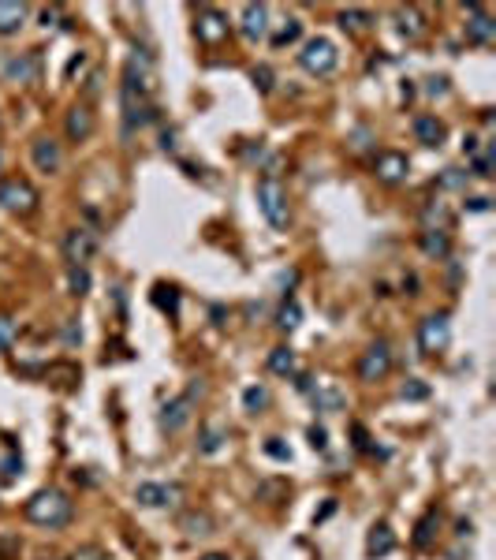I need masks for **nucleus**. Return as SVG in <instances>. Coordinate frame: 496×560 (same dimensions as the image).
Listing matches in <instances>:
<instances>
[{"label":"nucleus","instance_id":"37","mask_svg":"<svg viewBox=\"0 0 496 560\" xmlns=\"http://www.w3.org/2000/svg\"><path fill=\"white\" fill-rule=\"evenodd\" d=\"M16 336H19L16 321H11V318H0V351H11V344H16Z\"/></svg>","mask_w":496,"mask_h":560},{"label":"nucleus","instance_id":"42","mask_svg":"<svg viewBox=\"0 0 496 560\" xmlns=\"http://www.w3.org/2000/svg\"><path fill=\"white\" fill-rule=\"evenodd\" d=\"M310 445L317 448V452H325V448H329V434H325L321 426H310Z\"/></svg>","mask_w":496,"mask_h":560},{"label":"nucleus","instance_id":"28","mask_svg":"<svg viewBox=\"0 0 496 560\" xmlns=\"http://www.w3.org/2000/svg\"><path fill=\"white\" fill-rule=\"evenodd\" d=\"M433 530H437V512H425L422 519H418V527H414V545H418V549H429Z\"/></svg>","mask_w":496,"mask_h":560},{"label":"nucleus","instance_id":"30","mask_svg":"<svg viewBox=\"0 0 496 560\" xmlns=\"http://www.w3.org/2000/svg\"><path fill=\"white\" fill-rule=\"evenodd\" d=\"M298 34H303V23L298 19H287L284 27L272 34V49H284V45H291V42H298Z\"/></svg>","mask_w":496,"mask_h":560},{"label":"nucleus","instance_id":"47","mask_svg":"<svg viewBox=\"0 0 496 560\" xmlns=\"http://www.w3.org/2000/svg\"><path fill=\"white\" fill-rule=\"evenodd\" d=\"M463 153H478V138H474V135L463 138Z\"/></svg>","mask_w":496,"mask_h":560},{"label":"nucleus","instance_id":"38","mask_svg":"<svg viewBox=\"0 0 496 560\" xmlns=\"http://www.w3.org/2000/svg\"><path fill=\"white\" fill-rule=\"evenodd\" d=\"M250 79H254V86L261 90V94H269V90H272V68H265V64H261V68L250 71Z\"/></svg>","mask_w":496,"mask_h":560},{"label":"nucleus","instance_id":"26","mask_svg":"<svg viewBox=\"0 0 496 560\" xmlns=\"http://www.w3.org/2000/svg\"><path fill=\"white\" fill-rule=\"evenodd\" d=\"M243 407L250 411V415L265 411V407H269V388H265V385H250V388H243Z\"/></svg>","mask_w":496,"mask_h":560},{"label":"nucleus","instance_id":"31","mask_svg":"<svg viewBox=\"0 0 496 560\" xmlns=\"http://www.w3.org/2000/svg\"><path fill=\"white\" fill-rule=\"evenodd\" d=\"M153 303L161 306V310H168V314L176 318V310H179V295H176V288H164V284H157V288H153Z\"/></svg>","mask_w":496,"mask_h":560},{"label":"nucleus","instance_id":"33","mask_svg":"<svg viewBox=\"0 0 496 560\" xmlns=\"http://www.w3.org/2000/svg\"><path fill=\"white\" fill-rule=\"evenodd\" d=\"M422 217H425V228H444V225H448V205H444V202H429Z\"/></svg>","mask_w":496,"mask_h":560},{"label":"nucleus","instance_id":"39","mask_svg":"<svg viewBox=\"0 0 496 560\" xmlns=\"http://www.w3.org/2000/svg\"><path fill=\"white\" fill-rule=\"evenodd\" d=\"M19 471H23V460H19V455H4V460H0V475H4V478H16Z\"/></svg>","mask_w":496,"mask_h":560},{"label":"nucleus","instance_id":"6","mask_svg":"<svg viewBox=\"0 0 496 560\" xmlns=\"http://www.w3.org/2000/svg\"><path fill=\"white\" fill-rule=\"evenodd\" d=\"M452 340V325L444 314H429L422 325H418V347L425 351V355H433V351H444Z\"/></svg>","mask_w":496,"mask_h":560},{"label":"nucleus","instance_id":"2","mask_svg":"<svg viewBox=\"0 0 496 560\" xmlns=\"http://www.w3.org/2000/svg\"><path fill=\"white\" fill-rule=\"evenodd\" d=\"M258 210L265 213V220L277 232H284L287 228V220H291V213H287V191H284V184L280 179H272V176H265L258 184Z\"/></svg>","mask_w":496,"mask_h":560},{"label":"nucleus","instance_id":"40","mask_svg":"<svg viewBox=\"0 0 496 560\" xmlns=\"http://www.w3.org/2000/svg\"><path fill=\"white\" fill-rule=\"evenodd\" d=\"M489 168H492V153H485V157H478V161H474V168H470V172H466V176H478V179H489V176H492V172H489Z\"/></svg>","mask_w":496,"mask_h":560},{"label":"nucleus","instance_id":"50","mask_svg":"<svg viewBox=\"0 0 496 560\" xmlns=\"http://www.w3.org/2000/svg\"><path fill=\"white\" fill-rule=\"evenodd\" d=\"M83 60H86V56H83V53H78V56H75V60H71V64H68V75H75V71H78V68H83Z\"/></svg>","mask_w":496,"mask_h":560},{"label":"nucleus","instance_id":"20","mask_svg":"<svg viewBox=\"0 0 496 560\" xmlns=\"http://www.w3.org/2000/svg\"><path fill=\"white\" fill-rule=\"evenodd\" d=\"M392 549H396V534H392L388 523H377L370 530V538H365V553L370 556H388Z\"/></svg>","mask_w":496,"mask_h":560},{"label":"nucleus","instance_id":"12","mask_svg":"<svg viewBox=\"0 0 496 560\" xmlns=\"http://www.w3.org/2000/svg\"><path fill=\"white\" fill-rule=\"evenodd\" d=\"M179 486H161V482H142V486L135 489V501L146 504V508H168L179 501Z\"/></svg>","mask_w":496,"mask_h":560},{"label":"nucleus","instance_id":"49","mask_svg":"<svg viewBox=\"0 0 496 560\" xmlns=\"http://www.w3.org/2000/svg\"><path fill=\"white\" fill-rule=\"evenodd\" d=\"M101 553L97 549H83V553H75V560H97Z\"/></svg>","mask_w":496,"mask_h":560},{"label":"nucleus","instance_id":"4","mask_svg":"<svg viewBox=\"0 0 496 560\" xmlns=\"http://www.w3.org/2000/svg\"><path fill=\"white\" fill-rule=\"evenodd\" d=\"M94 254H97V232H90V228L63 232V258H68V266H86Z\"/></svg>","mask_w":496,"mask_h":560},{"label":"nucleus","instance_id":"17","mask_svg":"<svg viewBox=\"0 0 496 560\" xmlns=\"http://www.w3.org/2000/svg\"><path fill=\"white\" fill-rule=\"evenodd\" d=\"M239 27H243V34L250 37V42H261V37L269 34V8L265 4H246Z\"/></svg>","mask_w":496,"mask_h":560},{"label":"nucleus","instance_id":"8","mask_svg":"<svg viewBox=\"0 0 496 560\" xmlns=\"http://www.w3.org/2000/svg\"><path fill=\"white\" fill-rule=\"evenodd\" d=\"M30 161H34L37 172L52 176V172H60V165H63V146H60L56 138L42 135V138H34V142H30Z\"/></svg>","mask_w":496,"mask_h":560},{"label":"nucleus","instance_id":"35","mask_svg":"<svg viewBox=\"0 0 496 560\" xmlns=\"http://www.w3.org/2000/svg\"><path fill=\"white\" fill-rule=\"evenodd\" d=\"M265 455H272V460H280V463H291V448H287L280 437H269L265 441Z\"/></svg>","mask_w":496,"mask_h":560},{"label":"nucleus","instance_id":"48","mask_svg":"<svg viewBox=\"0 0 496 560\" xmlns=\"http://www.w3.org/2000/svg\"><path fill=\"white\" fill-rule=\"evenodd\" d=\"M161 146H164V150H176V135L164 131V135H161Z\"/></svg>","mask_w":496,"mask_h":560},{"label":"nucleus","instance_id":"7","mask_svg":"<svg viewBox=\"0 0 496 560\" xmlns=\"http://www.w3.org/2000/svg\"><path fill=\"white\" fill-rule=\"evenodd\" d=\"M388 370H392V347L385 340H377V344H370L362 351V359H358V377L362 381H381Z\"/></svg>","mask_w":496,"mask_h":560},{"label":"nucleus","instance_id":"16","mask_svg":"<svg viewBox=\"0 0 496 560\" xmlns=\"http://www.w3.org/2000/svg\"><path fill=\"white\" fill-rule=\"evenodd\" d=\"M63 131H68L71 142H83L94 135V112H90V105H71L68 120H63Z\"/></svg>","mask_w":496,"mask_h":560},{"label":"nucleus","instance_id":"45","mask_svg":"<svg viewBox=\"0 0 496 560\" xmlns=\"http://www.w3.org/2000/svg\"><path fill=\"white\" fill-rule=\"evenodd\" d=\"M429 94H448V79H429Z\"/></svg>","mask_w":496,"mask_h":560},{"label":"nucleus","instance_id":"13","mask_svg":"<svg viewBox=\"0 0 496 560\" xmlns=\"http://www.w3.org/2000/svg\"><path fill=\"white\" fill-rule=\"evenodd\" d=\"M153 120H157V109H153V105H146V101L123 94V135H135L138 127H146V124H153Z\"/></svg>","mask_w":496,"mask_h":560},{"label":"nucleus","instance_id":"18","mask_svg":"<svg viewBox=\"0 0 496 560\" xmlns=\"http://www.w3.org/2000/svg\"><path fill=\"white\" fill-rule=\"evenodd\" d=\"M444 135H448V131H444V124L437 120V116H429V112L425 116H414V138L422 142V146H440Z\"/></svg>","mask_w":496,"mask_h":560},{"label":"nucleus","instance_id":"19","mask_svg":"<svg viewBox=\"0 0 496 560\" xmlns=\"http://www.w3.org/2000/svg\"><path fill=\"white\" fill-rule=\"evenodd\" d=\"M179 530L187 534V538H209V534H213V516L209 512H183Z\"/></svg>","mask_w":496,"mask_h":560},{"label":"nucleus","instance_id":"27","mask_svg":"<svg viewBox=\"0 0 496 560\" xmlns=\"http://www.w3.org/2000/svg\"><path fill=\"white\" fill-rule=\"evenodd\" d=\"M339 27L351 30V34L365 30V27H370V11H362V8H344V11H339Z\"/></svg>","mask_w":496,"mask_h":560},{"label":"nucleus","instance_id":"14","mask_svg":"<svg viewBox=\"0 0 496 560\" xmlns=\"http://www.w3.org/2000/svg\"><path fill=\"white\" fill-rule=\"evenodd\" d=\"M492 37H496V23H492V16H485L481 8L470 4V8H466V42L489 45Z\"/></svg>","mask_w":496,"mask_h":560},{"label":"nucleus","instance_id":"25","mask_svg":"<svg viewBox=\"0 0 496 560\" xmlns=\"http://www.w3.org/2000/svg\"><path fill=\"white\" fill-rule=\"evenodd\" d=\"M269 370L280 374V377L295 374V351H291V347H272V351H269Z\"/></svg>","mask_w":496,"mask_h":560},{"label":"nucleus","instance_id":"43","mask_svg":"<svg viewBox=\"0 0 496 560\" xmlns=\"http://www.w3.org/2000/svg\"><path fill=\"white\" fill-rule=\"evenodd\" d=\"M351 437H355V448H362V452H370V434H365V426H351Z\"/></svg>","mask_w":496,"mask_h":560},{"label":"nucleus","instance_id":"32","mask_svg":"<svg viewBox=\"0 0 496 560\" xmlns=\"http://www.w3.org/2000/svg\"><path fill=\"white\" fill-rule=\"evenodd\" d=\"M298 321H303V310H298V303H284L280 314H277V325H280L284 333H291V329H298Z\"/></svg>","mask_w":496,"mask_h":560},{"label":"nucleus","instance_id":"1","mask_svg":"<svg viewBox=\"0 0 496 560\" xmlns=\"http://www.w3.org/2000/svg\"><path fill=\"white\" fill-rule=\"evenodd\" d=\"M26 519L45 530H60L71 519V497L63 489H42L26 501Z\"/></svg>","mask_w":496,"mask_h":560},{"label":"nucleus","instance_id":"29","mask_svg":"<svg viewBox=\"0 0 496 560\" xmlns=\"http://www.w3.org/2000/svg\"><path fill=\"white\" fill-rule=\"evenodd\" d=\"M422 30H425L422 16H418L414 8H399V34H403V37H418Z\"/></svg>","mask_w":496,"mask_h":560},{"label":"nucleus","instance_id":"10","mask_svg":"<svg viewBox=\"0 0 496 560\" xmlns=\"http://www.w3.org/2000/svg\"><path fill=\"white\" fill-rule=\"evenodd\" d=\"M373 172H377V179H381V184H399V179H407L411 161L403 157L399 150H385V153H377Z\"/></svg>","mask_w":496,"mask_h":560},{"label":"nucleus","instance_id":"23","mask_svg":"<svg viewBox=\"0 0 496 560\" xmlns=\"http://www.w3.org/2000/svg\"><path fill=\"white\" fill-rule=\"evenodd\" d=\"M224 441H228V429L224 426H205L202 437H198V452L202 455H217L220 448H224Z\"/></svg>","mask_w":496,"mask_h":560},{"label":"nucleus","instance_id":"34","mask_svg":"<svg viewBox=\"0 0 496 560\" xmlns=\"http://www.w3.org/2000/svg\"><path fill=\"white\" fill-rule=\"evenodd\" d=\"M68 280H71V295H86V292H90V273H86V266H68Z\"/></svg>","mask_w":496,"mask_h":560},{"label":"nucleus","instance_id":"3","mask_svg":"<svg viewBox=\"0 0 496 560\" xmlns=\"http://www.w3.org/2000/svg\"><path fill=\"white\" fill-rule=\"evenodd\" d=\"M298 64H303V71L310 75H332L336 64H339V53L329 37H310L303 45V53H298Z\"/></svg>","mask_w":496,"mask_h":560},{"label":"nucleus","instance_id":"5","mask_svg":"<svg viewBox=\"0 0 496 560\" xmlns=\"http://www.w3.org/2000/svg\"><path fill=\"white\" fill-rule=\"evenodd\" d=\"M0 205L8 213H30L37 205V191L26 179H0Z\"/></svg>","mask_w":496,"mask_h":560},{"label":"nucleus","instance_id":"21","mask_svg":"<svg viewBox=\"0 0 496 560\" xmlns=\"http://www.w3.org/2000/svg\"><path fill=\"white\" fill-rule=\"evenodd\" d=\"M26 19V4H16V0H0V34H16Z\"/></svg>","mask_w":496,"mask_h":560},{"label":"nucleus","instance_id":"41","mask_svg":"<svg viewBox=\"0 0 496 560\" xmlns=\"http://www.w3.org/2000/svg\"><path fill=\"white\" fill-rule=\"evenodd\" d=\"M463 184H466V172H459V168H448L440 176V187H463Z\"/></svg>","mask_w":496,"mask_h":560},{"label":"nucleus","instance_id":"46","mask_svg":"<svg viewBox=\"0 0 496 560\" xmlns=\"http://www.w3.org/2000/svg\"><path fill=\"white\" fill-rule=\"evenodd\" d=\"M56 16H60V8H45L42 11V23H45V27H52V19H56Z\"/></svg>","mask_w":496,"mask_h":560},{"label":"nucleus","instance_id":"51","mask_svg":"<svg viewBox=\"0 0 496 560\" xmlns=\"http://www.w3.org/2000/svg\"><path fill=\"white\" fill-rule=\"evenodd\" d=\"M202 560H228V556H224V553H205Z\"/></svg>","mask_w":496,"mask_h":560},{"label":"nucleus","instance_id":"36","mask_svg":"<svg viewBox=\"0 0 496 560\" xmlns=\"http://www.w3.org/2000/svg\"><path fill=\"white\" fill-rule=\"evenodd\" d=\"M399 396H403V400H425V396H429V385L418 381V377H411V381L399 388Z\"/></svg>","mask_w":496,"mask_h":560},{"label":"nucleus","instance_id":"24","mask_svg":"<svg viewBox=\"0 0 496 560\" xmlns=\"http://www.w3.org/2000/svg\"><path fill=\"white\" fill-rule=\"evenodd\" d=\"M8 79H19V83H30L34 79V71H37V56L34 53H26V56H16V60H8Z\"/></svg>","mask_w":496,"mask_h":560},{"label":"nucleus","instance_id":"44","mask_svg":"<svg viewBox=\"0 0 496 560\" xmlns=\"http://www.w3.org/2000/svg\"><path fill=\"white\" fill-rule=\"evenodd\" d=\"M466 210H470V213H485V210H489V198H470Z\"/></svg>","mask_w":496,"mask_h":560},{"label":"nucleus","instance_id":"15","mask_svg":"<svg viewBox=\"0 0 496 560\" xmlns=\"http://www.w3.org/2000/svg\"><path fill=\"white\" fill-rule=\"evenodd\" d=\"M310 400H313V407L317 411H325V415H336V411H344V393H339V388L332 385V381H317L313 385L310 381Z\"/></svg>","mask_w":496,"mask_h":560},{"label":"nucleus","instance_id":"9","mask_svg":"<svg viewBox=\"0 0 496 560\" xmlns=\"http://www.w3.org/2000/svg\"><path fill=\"white\" fill-rule=\"evenodd\" d=\"M194 393H202V385H198V381L190 385V393H187V396H179V400H172V403H164V411H161V429H168V434H176V429H183V426L190 422Z\"/></svg>","mask_w":496,"mask_h":560},{"label":"nucleus","instance_id":"11","mask_svg":"<svg viewBox=\"0 0 496 560\" xmlns=\"http://www.w3.org/2000/svg\"><path fill=\"white\" fill-rule=\"evenodd\" d=\"M194 30H198V37H202L205 45H217V42H224V37H228V19L220 16L217 8H202Z\"/></svg>","mask_w":496,"mask_h":560},{"label":"nucleus","instance_id":"22","mask_svg":"<svg viewBox=\"0 0 496 560\" xmlns=\"http://www.w3.org/2000/svg\"><path fill=\"white\" fill-rule=\"evenodd\" d=\"M422 251H425V258H448V251H452L448 232L444 228H425L422 232Z\"/></svg>","mask_w":496,"mask_h":560}]
</instances>
